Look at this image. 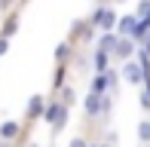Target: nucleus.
Returning a JSON list of instances; mask_svg holds the SVG:
<instances>
[{
	"instance_id": "nucleus-8",
	"label": "nucleus",
	"mask_w": 150,
	"mask_h": 147,
	"mask_svg": "<svg viewBox=\"0 0 150 147\" xmlns=\"http://www.w3.org/2000/svg\"><path fill=\"white\" fill-rule=\"evenodd\" d=\"M16 135H18V123H12V119H9V123L0 126V138H16Z\"/></svg>"
},
{
	"instance_id": "nucleus-9",
	"label": "nucleus",
	"mask_w": 150,
	"mask_h": 147,
	"mask_svg": "<svg viewBox=\"0 0 150 147\" xmlns=\"http://www.w3.org/2000/svg\"><path fill=\"white\" fill-rule=\"evenodd\" d=\"M28 113H31V117H37V113H43V98H40V95H34L31 101H28Z\"/></svg>"
},
{
	"instance_id": "nucleus-3",
	"label": "nucleus",
	"mask_w": 150,
	"mask_h": 147,
	"mask_svg": "<svg viewBox=\"0 0 150 147\" xmlns=\"http://www.w3.org/2000/svg\"><path fill=\"white\" fill-rule=\"evenodd\" d=\"M92 22L98 25L101 31H113V28H117V16H113V9H107V6H101V9L95 12Z\"/></svg>"
},
{
	"instance_id": "nucleus-18",
	"label": "nucleus",
	"mask_w": 150,
	"mask_h": 147,
	"mask_svg": "<svg viewBox=\"0 0 150 147\" xmlns=\"http://www.w3.org/2000/svg\"><path fill=\"white\" fill-rule=\"evenodd\" d=\"M144 52H147V55H150V34H147V46H144Z\"/></svg>"
},
{
	"instance_id": "nucleus-17",
	"label": "nucleus",
	"mask_w": 150,
	"mask_h": 147,
	"mask_svg": "<svg viewBox=\"0 0 150 147\" xmlns=\"http://www.w3.org/2000/svg\"><path fill=\"white\" fill-rule=\"evenodd\" d=\"M12 3V0H0V9H6V6H9Z\"/></svg>"
},
{
	"instance_id": "nucleus-2",
	"label": "nucleus",
	"mask_w": 150,
	"mask_h": 147,
	"mask_svg": "<svg viewBox=\"0 0 150 147\" xmlns=\"http://www.w3.org/2000/svg\"><path fill=\"white\" fill-rule=\"evenodd\" d=\"M120 74H122V80H126V83H132V86H138V83H144V80H147V74L141 71L138 61H126Z\"/></svg>"
},
{
	"instance_id": "nucleus-4",
	"label": "nucleus",
	"mask_w": 150,
	"mask_h": 147,
	"mask_svg": "<svg viewBox=\"0 0 150 147\" xmlns=\"http://www.w3.org/2000/svg\"><path fill=\"white\" fill-rule=\"evenodd\" d=\"M101 110H107V101L98 92H89V95H86V113H89V117H98Z\"/></svg>"
},
{
	"instance_id": "nucleus-7",
	"label": "nucleus",
	"mask_w": 150,
	"mask_h": 147,
	"mask_svg": "<svg viewBox=\"0 0 150 147\" xmlns=\"http://www.w3.org/2000/svg\"><path fill=\"white\" fill-rule=\"evenodd\" d=\"M117 34H110V31H104V34H101V40H98V49H104L107 52V55H110V52H113V46H117Z\"/></svg>"
},
{
	"instance_id": "nucleus-13",
	"label": "nucleus",
	"mask_w": 150,
	"mask_h": 147,
	"mask_svg": "<svg viewBox=\"0 0 150 147\" xmlns=\"http://www.w3.org/2000/svg\"><path fill=\"white\" fill-rule=\"evenodd\" d=\"M12 34H16V22H6L3 25V37H12Z\"/></svg>"
},
{
	"instance_id": "nucleus-15",
	"label": "nucleus",
	"mask_w": 150,
	"mask_h": 147,
	"mask_svg": "<svg viewBox=\"0 0 150 147\" xmlns=\"http://www.w3.org/2000/svg\"><path fill=\"white\" fill-rule=\"evenodd\" d=\"M64 55H67V43H61L58 49H55V58H64Z\"/></svg>"
},
{
	"instance_id": "nucleus-19",
	"label": "nucleus",
	"mask_w": 150,
	"mask_h": 147,
	"mask_svg": "<svg viewBox=\"0 0 150 147\" xmlns=\"http://www.w3.org/2000/svg\"><path fill=\"white\" fill-rule=\"evenodd\" d=\"M92 147H104V144H92Z\"/></svg>"
},
{
	"instance_id": "nucleus-12",
	"label": "nucleus",
	"mask_w": 150,
	"mask_h": 147,
	"mask_svg": "<svg viewBox=\"0 0 150 147\" xmlns=\"http://www.w3.org/2000/svg\"><path fill=\"white\" fill-rule=\"evenodd\" d=\"M147 12H150V0H141V3H138V12H135V16H138V18H144Z\"/></svg>"
},
{
	"instance_id": "nucleus-14",
	"label": "nucleus",
	"mask_w": 150,
	"mask_h": 147,
	"mask_svg": "<svg viewBox=\"0 0 150 147\" xmlns=\"http://www.w3.org/2000/svg\"><path fill=\"white\" fill-rule=\"evenodd\" d=\"M6 49H9V37H0V55H6Z\"/></svg>"
},
{
	"instance_id": "nucleus-11",
	"label": "nucleus",
	"mask_w": 150,
	"mask_h": 147,
	"mask_svg": "<svg viewBox=\"0 0 150 147\" xmlns=\"http://www.w3.org/2000/svg\"><path fill=\"white\" fill-rule=\"evenodd\" d=\"M138 138H141L144 144H150V119H144V123L138 126Z\"/></svg>"
},
{
	"instance_id": "nucleus-6",
	"label": "nucleus",
	"mask_w": 150,
	"mask_h": 147,
	"mask_svg": "<svg viewBox=\"0 0 150 147\" xmlns=\"http://www.w3.org/2000/svg\"><path fill=\"white\" fill-rule=\"evenodd\" d=\"M132 52H135V40H132V37H120L110 55H117V58H129Z\"/></svg>"
},
{
	"instance_id": "nucleus-5",
	"label": "nucleus",
	"mask_w": 150,
	"mask_h": 147,
	"mask_svg": "<svg viewBox=\"0 0 150 147\" xmlns=\"http://www.w3.org/2000/svg\"><path fill=\"white\" fill-rule=\"evenodd\" d=\"M135 28H138V16H126L117 22V37H132Z\"/></svg>"
},
{
	"instance_id": "nucleus-10",
	"label": "nucleus",
	"mask_w": 150,
	"mask_h": 147,
	"mask_svg": "<svg viewBox=\"0 0 150 147\" xmlns=\"http://www.w3.org/2000/svg\"><path fill=\"white\" fill-rule=\"evenodd\" d=\"M107 61H110V55H107L104 49L95 52V68H98V71H107Z\"/></svg>"
},
{
	"instance_id": "nucleus-16",
	"label": "nucleus",
	"mask_w": 150,
	"mask_h": 147,
	"mask_svg": "<svg viewBox=\"0 0 150 147\" xmlns=\"http://www.w3.org/2000/svg\"><path fill=\"white\" fill-rule=\"evenodd\" d=\"M71 147H89V144H86V138H74Z\"/></svg>"
},
{
	"instance_id": "nucleus-1",
	"label": "nucleus",
	"mask_w": 150,
	"mask_h": 147,
	"mask_svg": "<svg viewBox=\"0 0 150 147\" xmlns=\"http://www.w3.org/2000/svg\"><path fill=\"white\" fill-rule=\"evenodd\" d=\"M46 123H52L55 129H64V123H67V104L64 101L49 104V107H46Z\"/></svg>"
}]
</instances>
